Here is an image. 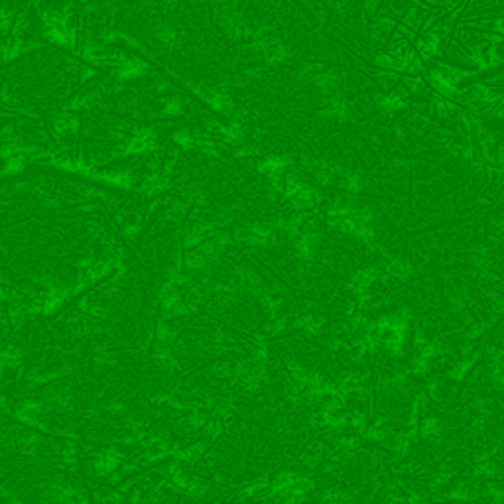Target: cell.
Wrapping results in <instances>:
<instances>
[{
	"label": "cell",
	"instance_id": "6da1fadb",
	"mask_svg": "<svg viewBox=\"0 0 504 504\" xmlns=\"http://www.w3.org/2000/svg\"><path fill=\"white\" fill-rule=\"evenodd\" d=\"M270 236H272V230L262 225H248L238 230V238L252 242V244H266L270 240Z\"/></svg>",
	"mask_w": 504,
	"mask_h": 504
},
{
	"label": "cell",
	"instance_id": "7a4b0ae2",
	"mask_svg": "<svg viewBox=\"0 0 504 504\" xmlns=\"http://www.w3.org/2000/svg\"><path fill=\"white\" fill-rule=\"evenodd\" d=\"M376 276H378V270H376V268H366V270H360V272H356V276L353 278V282H351V288H353L354 292L362 294V292H366V288L370 286V282H372Z\"/></svg>",
	"mask_w": 504,
	"mask_h": 504
},
{
	"label": "cell",
	"instance_id": "3957f363",
	"mask_svg": "<svg viewBox=\"0 0 504 504\" xmlns=\"http://www.w3.org/2000/svg\"><path fill=\"white\" fill-rule=\"evenodd\" d=\"M120 453L118 451H104V453H101L99 457H97V461H95V467H97V471H101V473H108V471H112L118 463H120Z\"/></svg>",
	"mask_w": 504,
	"mask_h": 504
},
{
	"label": "cell",
	"instance_id": "277c9868",
	"mask_svg": "<svg viewBox=\"0 0 504 504\" xmlns=\"http://www.w3.org/2000/svg\"><path fill=\"white\" fill-rule=\"evenodd\" d=\"M315 244H317L315 234H303V236L296 242V246H298V254H300L302 258H311V256H313V252H315Z\"/></svg>",
	"mask_w": 504,
	"mask_h": 504
},
{
	"label": "cell",
	"instance_id": "5b68a950",
	"mask_svg": "<svg viewBox=\"0 0 504 504\" xmlns=\"http://www.w3.org/2000/svg\"><path fill=\"white\" fill-rule=\"evenodd\" d=\"M286 164H288V160H286V158H282V156H272V158H266L264 162H260L258 170H260V172H264V174L276 176V174H278Z\"/></svg>",
	"mask_w": 504,
	"mask_h": 504
},
{
	"label": "cell",
	"instance_id": "8992f818",
	"mask_svg": "<svg viewBox=\"0 0 504 504\" xmlns=\"http://www.w3.org/2000/svg\"><path fill=\"white\" fill-rule=\"evenodd\" d=\"M166 185H168V177L154 174V176H150V177L144 181V193H146V195H154V193H160V191H162Z\"/></svg>",
	"mask_w": 504,
	"mask_h": 504
},
{
	"label": "cell",
	"instance_id": "52a82bcc",
	"mask_svg": "<svg viewBox=\"0 0 504 504\" xmlns=\"http://www.w3.org/2000/svg\"><path fill=\"white\" fill-rule=\"evenodd\" d=\"M296 325H298V327H303V329H307V331H311V333H317V331L321 329V325H323V319H321V317H315V315H303L302 319H298Z\"/></svg>",
	"mask_w": 504,
	"mask_h": 504
},
{
	"label": "cell",
	"instance_id": "ba28073f",
	"mask_svg": "<svg viewBox=\"0 0 504 504\" xmlns=\"http://www.w3.org/2000/svg\"><path fill=\"white\" fill-rule=\"evenodd\" d=\"M75 126H77L75 116H71V114H63V116H59V118H57V122H55V130H57L59 134H65L67 130H75Z\"/></svg>",
	"mask_w": 504,
	"mask_h": 504
},
{
	"label": "cell",
	"instance_id": "9c48e42d",
	"mask_svg": "<svg viewBox=\"0 0 504 504\" xmlns=\"http://www.w3.org/2000/svg\"><path fill=\"white\" fill-rule=\"evenodd\" d=\"M102 181L112 183V185H130V176L124 172H114V174H104L101 176Z\"/></svg>",
	"mask_w": 504,
	"mask_h": 504
},
{
	"label": "cell",
	"instance_id": "30bf717a",
	"mask_svg": "<svg viewBox=\"0 0 504 504\" xmlns=\"http://www.w3.org/2000/svg\"><path fill=\"white\" fill-rule=\"evenodd\" d=\"M386 270L390 272V274H394V276H400V278H406L410 272H412V268L410 266H406L404 262H400V260H392V262H388L386 264Z\"/></svg>",
	"mask_w": 504,
	"mask_h": 504
},
{
	"label": "cell",
	"instance_id": "8fae6325",
	"mask_svg": "<svg viewBox=\"0 0 504 504\" xmlns=\"http://www.w3.org/2000/svg\"><path fill=\"white\" fill-rule=\"evenodd\" d=\"M38 447H40V437L38 435H26V437H22V441H20V449L24 451V453H36L38 451Z\"/></svg>",
	"mask_w": 504,
	"mask_h": 504
},
{
	"label": "cell",
	"instance_id": "7c38bea8",
	"mask_svg": "<svg viewBox=\"0 0 504 504\" xmlns=\"http://www.w3.org/2000/svg\"><path fill=\"white\" fill-rule=\"evenodd\" d=\"M20 360V351L16 347H6L2 353V362L4 366H16Z\"/></svg>",
	"mask_w": 504,
	"mask_h": 504
},
{
	"label": "cell",
	"instance_id": "4fadbf2b",
	"mask_svg": "<svg viewBox=\"0 0 504 504\" xmlns=\"http://www.w3.org/2000/svg\"><path fill=\"white\" fill-rule=\"evenodd\" d=\"M203 449H205V445H203V443H197V445H191V447H185V449L177 451V457H179V459L189 461V459H195L197 455H201V453H203Z\"/></svg>",
	"mask_w": 504,
	"mask_h": 504
},
{
	"label": "cell",
	"instance_id": "5bb4252c",
	"mask_svg": "<svg viewBox=\"0 0 504 504\" xmlns=\"http://www.w3.org/2000/svg\"><path fill=\"white\" fill-rule=\"evenodd\" d=\"M360 176H356V174H343V185L347 187V189H351V191H358V187H360Z\"/></svg>",
	"mask_w": 504,
	"mask_h": 504
},
{
	"label": "cell",
	"instance_id": "9a60e30c",
	"mask_svg": "<svg viewBox=\"0 0 504 504\" xmlns=\"http://www.w3.org/2000/svg\"><path fill=\"white\" fill-rule=\"evenodd\" d=\"M174 337H176V333L168 325H164V323L158 325V343H170Z\"/></svg>",
	"mask_w": 504,
	"mask_h": 504
},
{
	"label": "cell",
	"instance_id": "2e32d148",
	"mask_svg": "<svg viewBox=\"0 0 504 504\" xmlns=\"http://www.w3.org/2000/svg\"><path fill=\"white\" fill-rule=\"evenodd\" d=\"M384 435H386V428H384L382 424H378V422L368 429V437H370V439H378V441H380V439H384Z\"/></svg>",
	"mask_w": 504,
	"mask_h": 504
},
{
	"label": "cell",
	"instance_id": "e0dca14e",
	"mask_svg": "<svg viewBox=\"0 0 504 504\" xmlns=\"http://www.w3.org/2000/svg\"><path fill=\"white\" fill-rule=\"evenodd\" d=\"M205 490H207V486L199 480H189L187 482V492L193 494V496H201V494H205Z\"/></svg>",
	"mask_w": 504,
	"mask_h": 504
},
{
	"label": "cell",
	"instance_id": "ac0fdd59",
	"mask_svg": "<svg viewBox=\"0 0 504 504\" xmlns=\"http://www.w3.org/2000/svg\"><path fill=\"white\" fill-rule=\"evenodd\" d=\"M174 138H176V142H179L183 148H191V146H193V142H195V140H193V136H191V134H187V132H177Z\"/></svg>",
	"mask_w": 504,
	"mask_h": 504
},
{
	"label": "cell",
	"instance_id": "d6986e66",
	"mask_svg": "<svg viewBox=\"0 0 504 504\" xmlns=\"http://www.w3.org/2000/svg\"><path fill=\"white\" fill-rule=\"evenodd\" d=\"M264 486H268V480L266 479H262V480H258V482H254V484H250L246 490H244V494L246 496H250V494H256L258 490H262Z\"/></svg>",
	"mask_w": 504,
	"mask_h": 504
},
{
	"label": "cell",
	"instance_id": "ffe728a7",
	"mask_svg": "<svg viewBox=\"0 0 504 504\" xmlns=\"http://www.w3.org/2000/svg\"><path fill=\"white\" fill-rule=\"evenodd\" d=\"M339 447L341 449H353V447H356V439L354 437H343L339 441Z\"/></svg>",
	"mask_w": 504,
	"mask_h": 504
}]
</instances>
